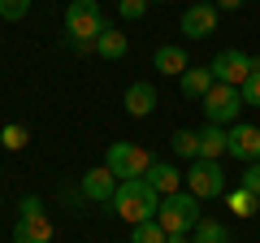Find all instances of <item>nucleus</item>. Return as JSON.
Listing matches in <instances>:
<instances>
[{"label":"nucleus","mask_w":260,"mask_h":243,"mask_svg":"<svg viewBox=\"0 0 260 243\" xmlns=\"http://www.w3.org/2000/svg\"><path fill=\"white\" fill-rule=\"evenodd\" d=\"M160 191L152 187L148 178H126L117 187V196H113V213L121 217V222H130V226H139V222H156V213H160Z\"/></svg>","instance_id":"f257e3e1"},{"label":"nucleus","mask_w":260,"mask_h":243,"mask_svg":"<svg viewBox=\"0 0 260 243\" xmlns=\"http://www.w3.org/2000/svg\"><path fill=\"white\" fill-rule=\"evenodd\" d=\"M156 222L165 226V234H191L195 226L204 222V213H200V196H191V191H174V196H165V200H160Z\"/></svg>","instance_id":"f03ea898"},{"label":"nucleus","mask_w":260,"mask_h":243,"mask_svg":"<svg viewBox=\"0 0 260 243\" xmlns=\"http://www.w3.org/2000/svg\"><path fill=\"white\" fill-rule=\"evenodd\" d=\"M65 35L78 44H95L104 35V13L95 0H70L65 5Z\"/></svg>","instance_id":"7ed1b4c3"},{"label":"nucleus","mask_w":260,"mask_h":243,"mask_svg":"<svg viewBox=\"0 0 260 243\" xmlns=\"http://www.w3.org/2000/svg\"><path fill=\"white\" fill-rule=\"evenodd\" d=\"M104 165L126 183V178H148V169L156 165V161H152L148 148H139V143H130V139H117L109 152H104Z\"/></svg>","instance_id":"20e7f679"},{"label":"nucleus","mask_w":260,"mask_h":243,"mask_svg":"<svg viewBox=\"0 0 260 243\" xmlns=\"http://www.w3.org/2000/svg\"><path fill=\"white\" fill-rule=\"evenodd\" d=\"M186 191L200 200H221L225 196V169L221 161H191V169H186Z\"/></svg>","instance_id":"39448f33"},{"label":"nucleus","mask_w":260,"mask_h":243,"mask_svg":"<svg viewBox=\"0 0 260 243\" xmlns=\"http://www.w3.org/2000/svg\"><path fill=\"white\" fill-rule=\"evenodd\" d=\"M200 109H204V117L213 122V126H234V117H239L243 109V92L230 83H213V92L200 100Z\"/></svg>","instance_id":"423d86ee"},{"label":"nucleus","mask_w":260,"mask_h":243,"mask_svg":"<svg viewBox=\"0 0 260 243\" xmlns=\"http://www.w3.org/2000/svg\"><path fill=\"white\" fill-rule=\"evenodd\" d=\"M217 5L213 0H195V5H186L182 9V35L186 39H208V35H217Z\"/></svg>","instance_id":"0eeeda50"},{"label":"nucleus","mask_w":260,"mask_h":243,"mask_svg":"<svg viewBox=\"0 0 260 243\" xmlns=\"http://www.w3.org/2000/svg\"><path fill=\"white\" fill-rule=\"evenodd\" d=\"M213 78L217 83H230V87H243L247 83V74H251V56L247 52H239V48H225V52H217L213 56Z\"/></svg>","instance_id":"6e6552de"},{"label":"nucleus","mask_w":260,"mask_h":243,"mask_svg":"<svg viewBox=\"0 0 260 243\" xmlns=\"http://www.w3.org/2000/svg\"><path fill=\"white\" fill-rule=\"evenodd\" d=\"M117 187H121V178L113 174L109 165H95V169H87V174H83V183H78V191H83V196L91 200V204H113Z\"/></svg>","instance_id":"1a4fd4ad"},{"label":"nucleus","mask_w":260,"mask_h":243,"mask_svg":"<svg viewBox=\"0 0 260 243\" xmlns=\"http://www.w3.org/2000/svg\"><path fill=\"white\" fill-rule=\"evenodd\" d=\"M230 157H239L243 165L260 161V126H247V122H234L230 131Z\"/></svg>","instance_id":"9d476101"},{"label":"nucleus","mask_w":260,"mask_h":243,"mask_svg":"<svg viewBox=\"0 0 260 243\" xmlns=\"http://www.w3.org/2000/svg\"><path fill=\"white\" fill-rule=\"evenodd\" d=\"M152 70L165 78H182L186 70H191V56H186L182 44H160L156 52H152Z\"/></svg>","instance_id":"9b49d317"},{"label":"nucleus","mask_w":260,"mask_h":243,"mask_svg":"<svg viewBox=\"0 0 260 243\" xmlns=\"http://www.w3.org/2000/svg\"><path fill=\"white\" fill-rule=\"evenodd\" d=\"M156 100H160L156 87H152L148 78H139V83L126 87V100H121V104H126L130 117H152V113H156Z\"/></svg>","instance_id":"f8f14e48"},{"label":"nucleus","mask_w":260,"mask_h":243,"mask_svg":"<svg viewBox=\"0 0 260 243\" xmlns=\"http://www.w3.org/2000/svg\"><path fill=\"white\" fill-rule=\"evenodd\" d=\"M13 243H52V222H48L44 213L18 217V222H13Z\"/></svg>","instance_id":"ddd939ff"},{"label":"nucleus","mask_w":260,"mask_h":243,"mask_svg":"<svg viewBox=\"0 0 260 243\" xmlns=\"http://www.w3.org/2000/svg\"><path fill=\"white\" fill-rule=\"evenodd\" d=\"M225 152H230V135H225V126H213V122H208L204 131H200V157H204V161H221Z\"/></svg>","instance_id":"4468645a"},{"label":"nucleus","mask_w":260,"mask_h":243,"mask_svg":"<svg viewBox=\"0 0 260 243\" xmlns=\"http://www.w3.org/2000/svg\"><path fill=\"white\" fill-rule=\"evenodd\" d=\"M182 178H186V174H178V169L165 165V161H156V165L148 169V183L160 191V196H174V191H182Z\"/></svg>","instance_id":"2eb2a0df"},{"label":"nucleus","mask_w":260,"mask_h":243,"mask_svg":"<svg viewBox=\"0 0 260 243\" xmlns=\"http://www.w3.org/2000/svg\"><path fill=\"white\" fill-rule=\"evenodd\" d=\"M130 52V39L121 35V31H113V26H104V35L95 39V56H104V61H121V56Z\"/></svg>","instance_id":"dca6fc26"},{"label":"nucleus","mask_w":260,"mask_h":243,"mask_svg":"<svg viewBox=\"0 0 260 243\" xmlns=\"http://www.w3.org/2000/svg\"><path fill=\"white\" fill-rule=\"evenodd\" d=\"M213 83H217V78H213V70H186V74H182V96H191V100H204V96L208 92H213Z\"/></svg>","instance_id":"f3484780"},{"label":"nucleus","mask_w":260,"mask_h":243,"mask_svg":"<svg viewBox=\"0 0 260 243\" xmlns=\"http://www.w3.org/2000/svg\"><path fill=\"white\" fill-rule=\"evenodd\" d=\"M221 200H225V208H230L234 217H251V213H256V208H260V200L251 196L247 187H234V191H225Z\"/></svg>","instance_id":"a211bd4d"},{"label":"nucleus","mask_w":260,"mask_h":243,"mask_svg":"<svg viewBox=\"0 0 260 243\" xmlns=\"http://www.w3.org/2000/svg\"><path fill=\"white\" fill-rule=\"evenodd\" d=\"M26 143H30V131L22 122H5V126H0V148L5 152H22Z\"/></svg>","instance_id":"6ab92c4d"},{"label":"nucleus","mask_w":260,"mask_h":243,"mask_svg":"<svg viewBox=\"0 0 260 243\" xmlns=\"http://www.w3.org/2000/svg\"><path fill=\"white\" fill-rule=\"evenodd\" d=\"M169 148L186 161H200V131H174L169 135Z\"/></svg>","instance_id":"aec40b11"},{"label":"nucleus","mask_w":260,"mask_h":243,"mask_svg":"<svg viewBox=\"0 0 260 243\" xmlns=\"http://www.w3.org/2000/svg\"><path fill=\"white\" fill-rule=\"evenodd\" d=\"M191 243H230V230H225V222H200L191 230Z\"/></svg>","instance_id":"412c9836"},{"label":"nucleus","mask_w":260,"mask_h":243,"mask_svg":"<svg viewBox=\"0 0 260 243\" xmlns=\"http://www.w3.org/2000/svg\"><path fill=\"white\" fill-rule=\"evenodd\" d=\"M169 234H165V226L160 222H139L135 230H130V243H165Z\"/></svg>","instance_id":"4be33fe9"},{"label":"nucleus","mask_w":260,"mask_h":243,"mask_svg":"<svg viewBox=\"0 0 260 243\" xmlns=\"http://www.w3.org/2000/svg\"><path fill=\"white\" fill-rule=\"evenodd\" d=\"M239 92H243V104H256L260 109V56H251V74H247V83Z\"/></svg>","instance_id":"5701e85b"},{"label":"nucleus","mask_w":260,"mask_h":243,"mask_svg":"<svg viewBox=\"0 0 260 243\" xmlns=\"http://www.w3.org/2000/svg\"><path fill=\"white\" fill-rule=\"evenodd\" d=\"M30 13V0H0V18L5 22H22Z\"/></svg>","instance_id":"b1692460"},{"label":"nucleus","mask_w":260,"mask_h":243,"mask_svg":"<svg viewBox=\"0 0 260 243\" xmlns=\"http://www.w3.org/2000/svg\"><path fill=\"white\" fill-rule=\"evenodd\" d=\"M239 187H247L251 196L260 200V161H251V165H243V174H239Z\"/></svg>","instance_id":"393cba45"},{"label":"nucleus","mask_w":260,"mask_h":243,"mask_svg":"<svg viewBox=\"0 0 260 243\" xmlns=\"http://www.w3.org/2000/svg\"><path fill=\"white\" fill-rule=\"evenodd\" d=\"M117 13L126 22H139L143 13H148V0H117Z\"/></svg>","instance_id":"a878e982"},{"label":"nucleus","mask_w":260,"mask_h":243,"mask_svg":"<svg viewBox=\"0 0 260 243\" xmlns=\"http://www.w3.org/2000/svg\"><path fill=\"white\" fill-rule=\"evenodd\" d=\"M35 213H44V204H39V196H26L18 204V217H35Z\"/></svg>","instance_id":"bb28decb"},{"label":"nucleus","mask_w":260,"mask_h":243,"mask_svg":"<svg viewBox=\"0 0 260 243\" xmlns=\"http://www.w3.org/2000/svg\"><path fill=\"white\" fill-rule=\"evenodd\" d=\"M234 9H243V0H217V13H234Z\"/></svg>","instance_id":"cd10ccee"},{"label":"nucleus","mask_w":260,"mask_h":243,"mask_svg":"<svg viewBox=\"0 0 260 243\" xmlns=\"http://www.w3.org/2000/svg\"><path fill=\"white\" fill-rule=\"evenodd\" d=\"M165 243H191V234H169Z\"/></svg>","instance_id":"c85d7f7f"},{"label":"nucleus","mask_w":260,"mask_h":243,"mask_svg":"<svg viewBox=\"0 0 260 243\" xmlns=\"http://www.w3.org/2000/svg\"><path fill=\"white\" fill-rule=\"evenodd\" d=\"M148 5H160V0H148Z\"/></svg>","instance_id":"c756f323"}]
</instances>
